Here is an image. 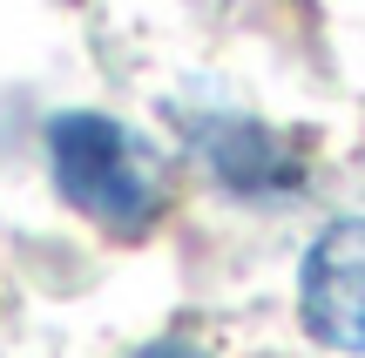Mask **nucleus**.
<instances>
[{"instance_id": "1", "label": "nucleus", "mask_w": 365, "mask_h": 358, "mask_svg": "<svg viewBox=\"0 0 365 358\" xmlns=\"http://www.w3.org/2000/svg\"><path fill=\"white\" fill-rule=\"evenodd\" d=\"M48 169H54V189L88 223L115 230V237H143L163 216V162L115 115H95V108L54 115L48 122Z\"/></svg>"}, {"instance_id": "2", "label": "nucleus", "mask_w": 365, "mask_h": 358, "mask_svg": "<svg viewBox=\"0 0 365 358\" xmlns=\"http://www.w3.org/2000/svg\"><path fill=\"white\" fill-rule=\"evenodd\" d=\"M298 318L318 345L365 352V216H339L312 237L298 264Z\"/></svg>"}, {"instance_id": "3", "label": "nucleus", "mask_w": 365, "mask_h": 358, "mask_svg": "<svg viewBox=\"0 0 365 358\" xmlns=\"http://www.w3.org/2000/svg\"><path fill=\"white\" fill-rule=\"evenodd\" d=\"M190 135H196L203 169L244 203H284V196L304 189V156L284 135H271L264 122H250V115H210Z\"/></svg>"}, {"instance_id": "4", "label": "nucleus", "mask_w": 365, "mask_h": 358, "mask_svg": "<svg viewBox=\"0 0 365 358\" xmlns=\"http://www.w3.org/2000/svg\"><path fill=\"white\" fill-rule=\"evenodd\" d=\"M135 358H210V352L196 345V338H176V332H170V338H156V345H143Z\"/></svg>"}]
</instances>
